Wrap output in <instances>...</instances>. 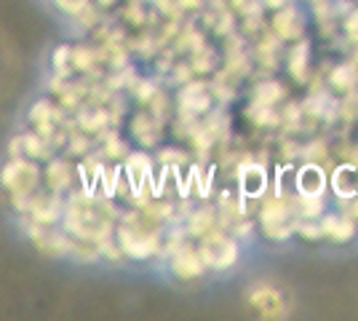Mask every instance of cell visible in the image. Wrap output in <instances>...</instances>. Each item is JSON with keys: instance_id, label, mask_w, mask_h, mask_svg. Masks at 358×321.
I'll return each mask as SVG.
<instances>
[{"instance_id": "8992f818", "label": "cell", "mask_w": 358, "mask_h": 321, "mask_svg": "<svg viewBox=\"0 0 358 321\" xmlns=\"http://www.w3.org/2000/svg\"><path fill=\"white\" fill-rule=\"evenodd\" d=\"M177 265H179V273H187V276H195L201 271V265L195 262V257H187V255H182L177 260Z\"/></svg>"}, {"instance_id": "7a4b0ae2", "label": "cell", "mask_w": 358, "mask_h": 321, "mask_svg": "<svg viewBox=\"0 0 358 321\" xmlns=\"http://www.w3.org/2000/svg\"><path fill=\"white\" fill-rule=\"evenodd\" d=\"M35 180V169L30 164H14L6 171V185L8 187H16V190H27Z\"/></svg>"}, {"instance_id": "6da1fadb", "label": "cell", "mask_w": 358, "mask_h": 321, "mask_svg": "<svg viewBox=\"0 0 358 321\" xmlns=\"http://www.w3.org/2000/svg\"><path fill=\"white\" fill-rule=\"evenodd\" d=\"M203 257L209 262L211 268H224L236 260V246L222 241V238H214L211 244L203 246Z\"/></svg>"}, {"instance_id": "5b68a950", "label": "cell", "mask_w": 358, "mask_h": 321, "mask_svg": "<svg viewBox=\"0 0 358 321\" xmlns=\"http://www.w3.org/2000/svg\"><path fill=\"white\" fill-rule=\"evenodd\" d=\"M321 187H324V177H321V171H318L315 166L302 169V174H299V190H302L305 196H315Z\"/></svg>"}, {"instance_id": "277c9868", "label": "cell", "mask_w": 358, "mask_h": 321, "mask_svg": "<svg viewBox=\"0 0 358 321\" xmlns=\"http://www.w3.org/2000/svg\"><path fill=\"white\" fill-rule=\"evenodd\" d=\"M243 190L249 193V196H259L262 190H265V171L259 166H249L243 169Z\"/></svg>"}, {"instance_id": "3957f363", "label": "cell", "mask_w": 358, "mask_h": 321, "mask_svg": "<svg viewBox=\"0 0 358 321\" xmlns=\"http://www.w3.org/2000/svg\"><path fill=\"white\" fill-rule=\"evenodd\" d=\"M252 306L259 308L262 313H278L281 311V297L275 294L273 290H268V287H259V290L252 292Z\"/></svg>"}, {"instance_id": "52a82bcc", "label": "cell", "mask_w": 358, "mask_h": 321, "mask_svg": "<svg viewBox=\"0 0 358 321\" xmlns=\"http://www.w3.org/2000/svg\"><path fill=\"white\" fill-rule=\"evenodd\" d=\"M327 225H329V230H331L334 236H340V238H348V236L353 233V228H350L348 222H337V220H329Z\"/></svg>"}]
</instances>
